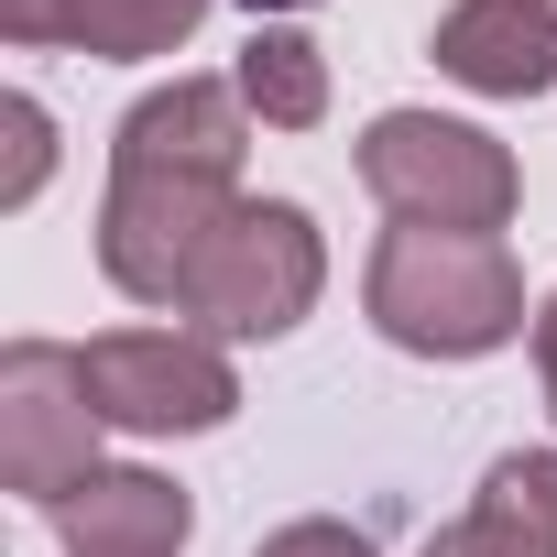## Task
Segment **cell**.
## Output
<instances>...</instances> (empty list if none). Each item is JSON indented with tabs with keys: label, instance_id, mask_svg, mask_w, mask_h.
Segmentation results:
<instances>
[{
	"label": "cell",
	"instance_id": "cell-1",
	"mask_svg": "<svg viewBox=\"0 0 557 557\" xmlns=\"http://www.w3.org/2000/svg\"><path fill=\"white\" fill-rule=\"evenodd\" d=\"M240 143H251V110L230 77H175V88L132 99V121L110 143V197H99V273L132 307L186 318L197 262L240 208Z\"/></svg>",
	"mask_w": 557,
	"mask_h": 557
},
{
	"label": "cell",
	"instance_id": "cell-2",
	"mask_svg": "<svg viewBox=\"0 0 557 557\" xmlns=\"http://www.w3.org/2000/svg\"><path fill=\"white\" fill-rule=\"evenodd\" d=\"M361 307L394 350L416 361H481L503 339H524V273L492 230H426V219H394L372 240V273H361Z\"/></svg>",
	"mask_w": 557,
	"mask_h": 557
},
{
	"label": "cell",
	"instance_id": "cell-3",
	"mask_svg": "<svg viewBox=\"0 0 557 557\" xmlns=\"http://www.w3.org/2000/svg\"><path fill=\"white\" fill-rule=\"evenodd\" d=\"M318 285H329L318 219L296 197H240L186 285V318H197V339H285L318 307Z\"/></svg>",
	"mask_w": 557,
	"mask_h": 557
},
{
	"label": "cell",
	"instance_id": "cell-4",
	"mask_svg": "<svg viewBox=\"0 0 557 557\" xmlns=\"http://www.w3.org/2000/svg\"><path fill=\"white\" fill-rule=\"evenodd\" d=\"M361 186H372L394 219L492 230V240H503V219H513V197H524L513 153H503L492 132H470V121H437V110H383V121L361 132Z\"/></svg>",
	"mask_w": 557,
	"mask_h": 557
},
{
	"label": "cell",
	"instance_id": "cell-5",
	"mask_svg": "<svg viewBox=\"0 0 557 557\" xmlns=\"http://www.w3.org/2000/svg\"><path fill=\"white\" fill-rule=\"evenodd\" d=\"M77 361H88L99 426L197 437V426H230V416H240V372H230V350L197 339V329H110V339H88Z\"/></svg>",
	"mask_w": 557,
	"mask_h": 557
},
{
	"label": "cell",
	"instance_id": "cell-6",
	"mask_svg": "<svg viewBox=\"0 0 557 557\" xmlns=\"http://www.w3.org/2000/svg\"><path fill=\"white\" fill-rule=\"evenodd\" d=\"M99 470V405H88V361L55 339H12L0 350V481L23 503H66Z\"/></svg>",
	"mask_w": 557,
	"mask_h": 557
},
{
	"label": "cell",
	"instance_id": "cell-7",
	"mask_svg": "<svg viewBox=\"0 0 557 557\" xmlns=\"http://www.w3.org/2000/svg\"><path fill=\"white\" fill-rule=\"evenodd\" d=\"M45 524L66 535V557H175L197 503L164 470H88L66 503H45Z\"/></svg>",
	"mask_w": 557,
	"mask_h": 557
},
{
	"label": "cell",
	"instance_id": "cell-8",
	"mask_svg": "<svg viewBox=\"0 0 557 557\" xmlns=\"http://www.w3.org/2000/svg\"><path fill=\"white\" fill-rule=\"evenodd\" d=\"M426 55L481 99H535V88H557V12L546 0H459Z\"/></svg>",
	"mask_w": 557,
	"mask_h": 557
},
{
	"label": "cell",
	"instance_id": "cell-9",
	"mask_svg": "<svg viewBox=\"0 0 557 557\" xmlns=\"http://www.w3.org/2000/svg\"><path fill=\"white\" fill-rule=\"evenodd\" d=\"M197 23H208V0H0L12 45H77V55H110V66L175 55Z\"/></svg>",
	"mask_w": 557,
	"mask_h": 557
},
{
	"label": "cell",
	"instance_id": "cell-10",
	"mask_svg": "<svg viewBox=\"0 0 557 557\" xmlns=\"http://www.w3.org/2000/svg\"><path fill=\"white\" fill-rule=\"evenodd\" d=\"M426 557H557V448H503L481 503L426 535Z\"/></svg>",
	"mask_w": 557,
	"mask_h": 557
},
{
	"label": "cell",
	"instance_id": "cell-11",
	"mask_svg": "<svg viewBox=\"0 0 557 557\" xmlns=\"http://www.w3.org/2000/svg\"><path fill=\"white\" fill-rule=\"evenodd\" d=\"M230 88H240V110L273 121V132H318V121H329V55H318L307 34H285V23H262V34L240 45Z\"/></svg>",
	"mask_w": 557,
	"mask_h": 557
},
{
	"label": "cell",
	"instance_id": "cell-12",
	"mask_svg": "<svg viewBox=\"0 0 557 557\" xmlns=\"http://www.w3.org/2000/svg\"><path fill=\"white\" fill-rule=\"evenodd\" d=\"M0 132H12L0 208H34V197H45V175H55V121H45V99H0Z\"/></svg>",
	"mask_w": 557,
	"mask_h": 557
},
{
	"label": "cell",
	"instance_id": "cell-13",
	"mask_svg": "<svg viewBox=\"0 0 557 557\" xmlns=\"http://www.w3.org/2000/svg\"><path fill=\"white\" fill-rule=\"evenodd\" d=\"M251 557H372V535H361V524H329V513H307V524H273Z\"/></svg>",
	"mask_w": 557,
	"mask_h": 557
},
{
	"label": "cell",
	"instance_id": "cell-14",
	"mask_svg": "<svg viewBox=\"0 0 557 557\" xmlns=\"http://www.w3.org/2000/svg\"><path fill=\"white\" fill-rule=\"evenodd\" d=\"M535 372H546V416H557V296L535 307Z\"/></svg>",
	"mask_w": 557,
	"mask_h": 557
},
{
	"label": "cell",
	"instance_id": "cell-15",
	"mask_svg": "<svg viewBox=\"0 0 557 557\" xmlns=\"http://www.w3.org/2000/svg\"><path fill=\"white\" fill-rule=\"evenodd\" d=\"M251 12H307V0H251Z\"/></svg>",
	"mask_w": 557,
	"mask_h": 557
}]
</instances>
